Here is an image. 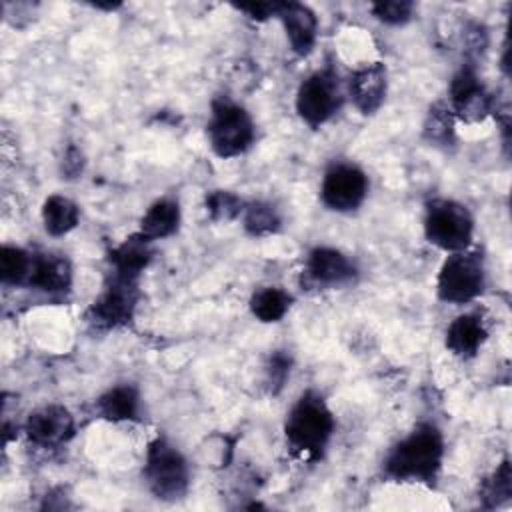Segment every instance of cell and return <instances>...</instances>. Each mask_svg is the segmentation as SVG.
<instances>
[{
	"label": "cell",
	"mask_w": 512,
	"mask_h": 512,
	"mask_svg": "<svg viewBox=\"0 0 512 512\" xmlns=\"http://www.w3.org/2000/svg\"><path fill=\"white\" fill-rule=\"evenodd\" d=\"M484 264L478 252H452L438 274V296L444 302L464 304L484 290Z\"/></svg>",
	"instance_id": "8992f818"
},
{
	"label": "cell",
	"mask_w": 512,
	"mask_h": 512,
	"mask_svg": "<svg viewBox=\"0 0 512 512\" xmlns=\"http://www.w3.org/2000/svg\"><path fill=\"white\" fill-rule=\"evenodd\" d=\"M386 86V68L382 62H374L350 76L348 92L362 114H374L386 98Z\"/></svg>",
	"instance_id": "4fadbf2b"
},
{
	"label": "cell",
	"mask_w": 512,
	"mask_h": 512,
	"mask_svg": "<svg viewBox=\"0 0 512 512\" xmlns=\"http://www.w3.org/2000/svg\"><path fill=\"white\" fill-rule=\"evenodd\" d=\"M488 332L484 328V322L476 314H462L452 320V324L446 330V346L456 356L468 358L478 352V348L484 344Z\"/></svg>",
	"instance_id": "e0dca14e"
},
{
	"label": "cell",
	"mask_w": 512,
	"mask_h": 512,
	"mask_svg": "<svg viewBox=\"0 0 512 512\" xmlns=\"http://www.w3.org/2000/svg\"><path fill=\"white\" fill-rule=\"evenodd\" d=\"M138 392L136 388L122 384V386H114L110 390H106L100 398H98V410L106 420L112 422H120V420H132L138 414Z\"/></svg>",
	"instance_id": "d6986e66"
},
{
	"label": "cell",
	"mask_w": 512,
	"mask_h": 512,
	"mask_svg": "<svg viewBox=\"0 0 512 512\" xmlns=\"http://www.w3.org/2000/svg\"><path fill=\"white\" fill-rule=\"evenodd\" d=\"M236 8L246 12L250 18L264 20L268 16H278L280 2H250V4H236Z\"/></svg>",
	"instance_id": "f1b7e54d"
},
{
	"label": "cell",
	"mask_w": 512,
	"mask_h": 512,
	"mask_svg": "<svg viewBox=\"0 0 512 512\" xmlns=\"http://www.w3.org/2000/svg\"><path fill=\"white\" fill-rule=\"evenodd\" d=\"M278 18L284 24L292 50L300 56L308 54L316 44L318 20L314 12L300 2H280Z\"/></svg>",
	"instance_id": "5bb4252c"
},
{
	"label": "cell",
	"mask_w": 512,
	"mask_h": 512,
	"mask_svg": "<svg viewBox=\"0 0 512 512\" xmlns=\"http://www.w3.org/2000/svg\"><path fill=\"white\" fill-rule=\"evenodd\" d=\"M244 228L252 236L272 234L280 228V216L270 204L252 202L244 210Z\"/></svg>",
	"instance_id": "603a6c76"
},
{
	"label": "cell",
	"mask_w": 512,
	"mask_h": 512,
	"mask_svg": "<svg viewBox=\"0 0 512 512\" xmlns=\"http://www.w3.org/2000/svg\"><path fill=\"white\" fill-rule=\"evenodd\" d=\"M148 244L150 240H146L140 234H134L126 238L122 244H118L116 248H112L108 260L112 264L114 276L136 282V278L144 272V268L152 258V250Z\"/></svg>",
	"instance_id": "9a60e30c"
},
{
	"label": "cell",
	"mask_w": 512,
	"mask_h": 512,
	"mask_svg": "<svg viewBox=\"0 0 512 512\" xmlns=\"http://www.w3.org/2000/svg\"><path fill=\"white\" fill-rule=\"evenodd\" d=\"M290 372V358L282 352H276L270 358V366H268V382L276 388H282L286 376Z\"/></svg>",
	"instance_id": "83f0119b"
},
{
	"label": "cell",
	"mask_w": 512,
	"mask_h": 512,
	"mask_svg": "<svg viewBox=\"0 0 512 512\" xmlns=\"http://www.w3.org/2000/svg\"><path fill=\"white\" fill-rule=\"evenodd\" d=\"M144 478L156 498L178 500L186 494L190 472L184 456L164 438H156L146 452Z\"/></svg>",
	"instance_id": "3957f363"
},
{
	"label": "cell",
	"mask_w": 512,
	"mask_h": 512,
	"mask_svg": "<svg viewBox=\"0 0 512 512\" xmlns=\"http://www.w3.org/2000/svg\"><path fill=\"white\" fill-rule=\"evenodd\" d=\"M368 194L366 174L352 164H334L322 180V202L336 212L356 210Z\"/></svg>",
	"instance_id": "ba28073f"
},
{
	"label": "cell",
	"mask_w": 512,
	"mask_h": 512,
	"mask_svg": "<svg viewBox=\"0 0 512 512\" xmlns=\"http://www.w3.org/2000/svg\"><path fill=\"white\" fill-rule=\"evenodd\" d=\"M306 276L316 286H342L352 282L356 268L340 250L318 246L308 254Z\"/></svg>",
	"instance_id": "7c38bea8"
},
{
	"label": "cell",
	"mask_w": 512,
	"mask_h": 512,
	"mask_svg": "<svg viewBox=\"0 0 512 512\" xmlns=\"http://www.w3.org/2000/svg\"><path fill=\"white\" fill-rule=\"evenodd\" d=\"M178 224H180L178 202L162 198V200H156L146 210V214L140 220L138 234L152 242V240H160L174 234L178 230Z\"/></svg>",
	"instance_id": "ac0fdd59"
},
{
	"label": "cell",
	"mask_w": 512,
	"mask_h": 512,
	"mask_svg": "<svg viewBox=\"0 0 512 512\" xmlns=\"http://www.w3.org/2000/svg\"><path fill=\"white\" fill-rule=\"evenodd\" d=\"M292 296L282 288H262L252 294L250 310L260 322H278L290 308Z\"/></svg>",
	"instance_id": "44dd1931"
},
{
	"label": "cell",
	"mask_w": 512,
	"mask_h": 512,
	"mask_svg": "<svg viewBox=\"0 0 512 512\" xmlns=\"http://www.w3.org/2000/svg\"><path fill=\"white\" fill-rule=\"evenodd\" d=\"M24 430L34 444L58 446V444L66 442L68 438H72L74 418L64 406L48 404V406L34 410L28 416Z\"/></svg>",
	"instance_id": "30bf717a"
},
{
	"label": "cell",
	"mask_w": 512,
	"mask_h": 512,
	"mask_svg": "<svg viewBox=\"0 0 512 512\" xmlns=\"http://www.w3.org/2000/svg\"><path fill=\"white\" fill-rule=\"evenodd\" d=\"M72 282V270L68 260L54 254H34L32 272L26 286L44 290V292H62L68 290Z\"/></svg>",
	"instance_id": "2e32d148"
},
{
	"label": "cell",
	"mask_w": 512,
	"mask_h": 512,
	"mask_svg": "<svg viewBox=\"0 0 512 512\" xmlns=\"http://www.w3.org/2000/svg\"><path fill=\"white\" fill-rule=\"evenodd\" d=\"M342 104V92L338 84V76L332 70H320L310 74L298 88L296 94V110L300 118L318 128L326 120H330Z\"/></svg>",
	"instance_id": "52a82bcc"
},
{
	"label": "cell",
	"mask_w": 512,
	"mask_h": 512,
	"mask_svg": "<svg viewBox=\"0 0 512 512\" xmlns=\"http://www.w3.org/2000/svg\"><path fill=\"white\" fill-rule=\"evenodd\" d=\"M242 202L238 196L226 190H216L206 196V208L214 220H230L240 214Z\"/></svg>",
	"instance_id": "d4e9b609"
},
{
	"label": "cell",
	"mask_w": 512,
	"mask_h": 512,
	"mask_svg": "<svg viewBox=\"0 0 512 512\" xmlns=\"http://www.w3.org/2000/svg\"><path fill=\"white\" fill-rule=\"evenodd\" d=\"M34 254L18 246H2L0 250V280L4 284H28Z\"/></svg>",
	"instance_id": "7402d4cb"
},
{
	"label": "cell",
	"mask_w": 512,
	"mask_h": 512,
	"mask_svg": "<svg viewBox=\"0 0 512 512\" xmlns=\"http://www.w3.org/2000/svg\"><path fill=\"white\" fill-rule=\"evenodd\" d=\"M510 464L502 462L500 468L492 474V478H488L482 486V494L486 500H492L490 506L508 500L510 492H512V480H510Z\"/></svg>",
	"instance_id": "484cf974"
},
{
	"label": "cell",
	"mask_w": 512,
	"mask_h": 512,
	"mask_svg": "<svg viewBox=\"0 0 512 512\" xmlns=\"http://www.w3.org/2000/svg\"><path fill=\"white\" fill-rule=\"evenodd\" d=\"M254 138V122L242 106L228 100H216L212 104L208 140L212 150L220 158H232L246 152L252 146Z\"/></svg>",
	"instance_id": "277c9868"
},
{
	"label": "cell",
	"mask_w": 512,
	"mask_h": 512,
	"mask_svg": "<svg viewBox=\"0 0 512 512\" xmlns=\"http://www.w3.org/2000/svg\"><path fill=\"white\" fill-rule=\"evenodd\" d=\"M372 14L384 22V24H406L414 14V4L408 0H386V2H374Z\"/></svg>",
	"instance_id": "cb8c5ba5"
},
{
	"label": "cell",
	"mask_w": 512,
	"mask_h": 512,
	"mask_svg": "<svg viewBox=\"0 0 512 512\" xmlns=\"http://www.w3.org/2000/svg\"><path fill=\"white\" fill-rule=\"evenodd\" d=\"M474 232V220L466 206L454 200H432L426 208L424 234L430 244L446 252L468 248Z\"/></svg>",
	"instance_id": "5b68a950"
},
{
	"label": "cell",
	"mask_w": 512,
	"mask_h": 512,
	"mask_svg": "<svg viewBox=\"0 0 512 512\" xmlns=\"http://www.w3.org/2000/svg\"><path fill=\"white\" fill-rule=\"evenodd\" d=\"M450 102L458 116L468 122L482 120L490 108L492 98L478 80L476 72L470 68H462L450 82Z\"/></svg>",
	"instance_id": "8fae6325"
},
{
	"label": "cell",
	"mask_w": 512,
	"mask_h": 512,
	"mask_svg": "<svg viewBox=\"0 0 512 512\" xmlns=\"http://www.w3.org/2000/svg\"><path fill=\"white\" fill-rule=\"evenodd\" d=\"M80 218L78 206L64 196H50L42 206V222L50 236H62L76 228Z\"/></svg>",
	"instance_id": "ffe728a7"
},
{
	"label": "cell",
	"mask_w": 512,
	"mask_h": 512,
	"mask_svg": "<svg viewBox=\"0 0 512 512\" xmlns=\"http://www.w3.org/2000/svg\"><path fill=\"white\" fill-rule=\"evenodd\" d=\"M426 134L430 140L436 142H448L452 138V118L448 110L432 108L428 122H426Z\"/></svg>",
	"instance_id": "4316f807"
},
{
	"label": "cell",
	"mask_w": 512,
	"mask_h": 512,
	"mask_svg": "<svg viewBox=\"0 0 512 512\" xmlns=\"http://www.w3.org/2000/svg\"><path fill=\"white\" fill-rule=\"evenodd\" d=\"M284 432L296 454L306 460H316L322 456L334 432V416L320 394L304 392L292 406Z\"/></svg>",
	"instance_id": "7a4b0ae2"
},
{
	"label": "cell",
	"mask_w": 512,
	"mask_h": 512,
	"mask_svg": "<svg viewBox=\"0 0 512 512\" xmlns=\"http://www.w3.org/2000/svg\"><path fill=\"white\" fill-rule=\"evenodd\" d=\"M136 300V282L112 276V282L88 308L86 320L96 328H114L126 324L134 314Z\"/></svg>",
	"instance_id": "9c48e42d"
},
{
	"label": "cell",
	"mask_w": 512,
	"mask_h": 512,
	"mask_svg": "<svg viewBox=\"0 0 512 512\" xmlns=\"http://www.w3.org/2000/svg\"><path fill=\"white\" fill-rule=\"evenodd\" d=\"M444 440L436 426L420 424L388 454L384 468L396 480L430 482L440 470Z\"/></svg>",
	"instance_id": "6da1fadb"
}]
</instances>
